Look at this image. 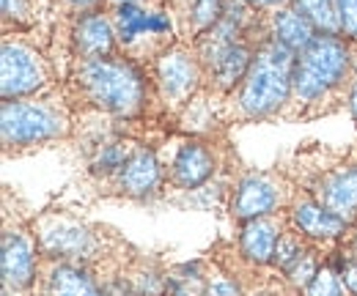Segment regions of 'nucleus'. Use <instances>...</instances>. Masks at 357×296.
I'll return each mask as SVG.
<instances>
[{"label": "nucleus", "mask_w": 357, "mask_h": 296, "mask_svg": "<svg viewBox=\"0 0 357 296\" xmlns=\"http://www.w3.org/2000/svg\"><path fill=\"white\" fill-rule=\"evenodd\" d=\"M72 85L91 107L113 116H137L146 104V77L124 58H91L80 61Z\"/></svg>", "instance_id": "f257e3e1"}, {"label": "nucleus", "mask_w": 357, "mask_h": 296, "mask_svg": "<svg viewBox=\"0 0 357 296\" xmlns=\"http://www.w3.org/2000/svg\"><path fill=\"white\" fill-rule=\"evenodd\" d=\"M294 66L297 52L267 36L259 44L253 66L239 85V110L245 118H267L275 116L283 104L291 102L294 91Z\"/></svg>", "instance_id": "f03ea898"}, {"label": "nucleus", "mask_w": 357, "mask_h": 296, "mask_svg": "<svg viewBox=\"0 0 357 296\" xmlns=\"http://www.w3.org/2000/svg\"><path fill=\"white\" fill-rule=\"evenodd\" d=\"M352 69V52L349 44L341 36H327L319 33L300 55L294 66V91L291 102L311 107L333 96L344 80L349 77Z\"/></svg>", "instance_id": "7ed1b4c3"}, {"label": "nucleus", "mask_w": 357, "mask_h": 296, "mask_svg": "<svg viewBox=\"0 0 357 296\" xmlns=\"http://www.w3.org/2000/svg\"><path fill=\"white\" fill-rule=\"evenodd\" d=\"M0 129L6 148H28L66 134V118L47 102L11 99L3 102Z\"/></svg>", "instance_id": "20e7f679"}, {"label": "nucleus", "mask_w": 357, "mask_h": 296, "mask_svg": "<svg viewBox=\"0 0 357 296\" xmlns=\"http://www.w3.org/2000/svg\"><path fill=\"white\" fill-rule=\"evenodd\" d=\"M291 203L289 192L283 189V181L269 173H248L231 198V217L239 222H250L259 217H269L280 206Z\"/></svg>", "instance_id": "39448f33"}, {"label": "nucleus", "mask_w": 357, "mask_h": 296, "mask_svg": "<svg viewBox=\"0 0 357 296\" xmlns=\"http://www.w3.org/2000/svg\"><path fill=\"white\" fill-rule=\"evenodd\" d=\"M36 244L42 255L52 260H86L96 250V236L89 225L75 222V219H63V217H52L36 233Z\"/></svg>", "instance_id": "423d86ee"}, {"label": "nucleus", "mask_w": 357, "mask_h": 296, "mask_svg": "<svg viewBox=\"0 0 357 296\" xmlns=\"http://www.w3.org/2000/svg\"><path fill=\"white\" fill-rule=\"evenodd\" d=\"M204 66L198 61V55H192L184 47H168L160 58H157V85L165 102L171 104H187L190 96L195 93V88L201 85Z\"/></svg>", "instance_id": "0eeeda50"}, {"label": "nucleus", "mask_w": 357, "mask_h": 296, "mask_svg": "<svg viewBox=\"0 0 357 296\" xmlns=\"http://www.w3.org/2000/svg\"><path fill=\"white\" fill-rule=\"evenodd\" d=\"M0 66H3V102L31 96V93H36L47 83L45 63H42L39 52H33L28 44H3Z\"/></svg>", "instance_id": "6e6552de"}, {"label": "nucleus", "mask_w": 357, "mask_h": 296, "mask_svg": "<svg viewBox=\"0 0 357 296\" xmlns=\"http://www.w3.org/2000/svg\"><path fill=\"white\" fill-rule=\"evenodd\" d=\"M308 195L352 225L357 219V162H344L324 170L311 184Z\"/></svg>", "instance_id": "1a4fd4ad"}, {"label": "nucleus", "mask_w": 357, "mask_h": 296, "mask_svg": "<svg viewBox=\"0 0 357 296\" xmlns=\"http://www.w3.org/2000/svg\"><path fill=\"white\" fill-rule=\"evenodd\" d=\"M116 39L121 47H135L140 39H162L171 36L174 22L165 8H151L143 3H127L113 11Z\"/></svg>", "instance_id": "9d476101"}, {"label": "nucleus", "mask_w": 357, "mask_h": 296, "mask_svg": "<svg viewBox=\"0 0 357 296\" xmlns=\"http://www.w3.org/2000/svg\"><path fill=\"white\" fill-rule=\"evenodd\" d=\"M0 272H3V286L14 291L31 288L36 272H39V258H36V239H31L22 231H3L0 239Z\"/></svg>", "instance_id": "9b49d317"}, {"label": "nucleus", "mask_w": 357, "mask_h": 296, "mask_svg": "<svg viewBox=\"0 0 357 296\" xmlns=\"http://www.w3.org/2000/svg\"><path fill=\"white\" fill-rule=\"evenodd\" d=\"M289 222L305 239H313V242H330V239H338V236H344L349 231V222L344 217H338L327 206H321L308 192L297 195L289 203Z\"/></svg>", "instance_id": "f8f14e48"}, {"label": "nucleus", "mask_w": 357, "mask_h": 296, "mask_svg": "<svg viewBox=\"0 0 357 296\" xmlns=\"http://www.w3.org/2000/svg\"><path fill=\"white\" fill-rule=\"evenodd\" d=\"M283 233H286V222L278 214L242 222L239 253L253 266H269L275 260V250H278V242Z\"/></svg>", "instance_id": "ddd939ff"}, {"label": "nucleus", "mask_w": 357, "mask_h": 296, "mask_svg": "<svg viewBox=\"0 0 357 296\" xmlns=\"http://www.w3.org/2000/svg\"><path fill=\"white\" fill-rule=\"evenodd\" d=\"M215 170H218L215 151L201 140H187L174 157L171 184L176 189H198L215 176Z\"/></svg>", "instance_id": "4468645a"}, {"label": "nucleus", "mask_w": 357, "mask_h": 296, "mask_svg": "<svg viewBox=\"0 0 357 296\" xmlns=\"http://www.w3.org/2000/svg\"><path fill=\"white\" fill-rule=\"evenodd\" d=\"M72 42H75V52L80 55V61L110 58L116 49V25L102 11L80 14L75 33H72Z\"/></svg>", "instance_id": "2eb2a0df"}, {"label": "nucleus", "mask_w": 357, "mask_h": 296, "mask_svg": "<svg viewBox=\"0 0 357 296\" xmlns=\"http://www.w3.org/2000/svg\"><path fill=\"white\" fill-rule=\"evenodd\" d=\"M162 181V170H160V162L154 157L151 148L146 146H135V151L130 154L127 165L121 168V173L116 176V184L124 195L130 198H149L157 192Z\"/></svg>", "instance_id": "dca6fc26"}, {"label": "nucleus", "mask_w": 357, "mask_h": 296, "mask_svg": "<svg viewBox=\"0 0 357 296\" xmlns=\"http://www.w3.org/2000/svg\"><path fill=\"white\" fill-rule=\"evenodd\" d=\"M256 49L250 42H236L231 44L225 52H220L215 58V63L206 69L212 75V83L218 85L220 91H231L236 85H242V80L248 77L250 66H253V58H256Z\"/></svg>", "instance_id": "f3484780"}, {"label": "nucleus", "mask_w": 357, "mask_h": 296, "mask_svg": "<svg viewBox=\"0 0 357 296\" xmlns=\"http://www.w3.org/2000/svg\"><path fill=\"white\" fill-rule=\"evenodd\" d=\"M47 296H105L83 263L58 260L47 274Z\"/></svg>", "instance_id": "a211bd4d"}, {"label": "nucleus", "mask_w": 357, "mask_h": 296, "mask_svg": "<svg viewBox=\"0 0 357 296\" xmlns=\"http://www.w3.org/2000/svg\"><path fill=\"white\" fill-rule=\"evenodd\" d=\"M272 31H269V36L272 39H278V42L283 44V47H289L291 52H303L308 44L319 36V31L313 28V22L308 17H303L297 8H280V11H275L272 14Z\"/></svg>", "instance_id": "6ab92c4d"}, {"label": "nucleus", "mask_w": 357, "mask_h": 296, "mask_svg": "<svg viewBox=\"0 0 357 296\" xmlns=\"http://www.w3.org/2000/svg\"><path fill=\"white\" fill-rule=\"evenodd\" d=\"M132 151L135 146L127 143V140H105L96 148L93 159H91V173L99 176V178H116L121 173V168L127 165Z\"/></svg>", "instance_id": "aec40b11"}, {"label": "nucleus", "mask_w": 357, "mask_h": 296, "mask_svg": "<svg viewBox=\"0 0 357 296\" xmlns=\"http://www.w3.org/2000/svg\"><path fill=\"white\" fill-rule=\"evenodd\" d=\"M209 277L201 263H184L165 277V296H204Z\"/></svg>", "instance_id": "412c9836"}, {"label": "nucleus", "mask_w": 357, "mask_h": 296, "mask_svg": "<svg viewBox=\"0 0 357 296\" xmlns=\"http://www.w3.org/2000/svg\"><path fill=\"white\" fill-rule=\"evenodd\" d=\"M291 8L308 17L319 33L341 36V20L335 11V0H291Z\"/></svg>", "instance_id": "4be33fe9"}, {"label": "nucleus", "mask_w": 357, "mask_h": 296, "mask_svg": "<svg viewBox=\"0 0 357 296\" xmlns=\"http://www.w3.org/2000/svg\"><path fill=\"white\" fill-rule=\"evenodd\" d=\"M308 253V244H305V236L297 231V228H286V233L280 236L278 242V250H275V266L278 269H291L303 255Z\"/></svg>", "instance_id": "5701e85b"}, {"label": "nucleus", "mask_w": 357, "mask_h": 296, "mask_svg": "<svg viewBox=\"0 0 357 296\" xmlns=\"http://www.w3.org/2000/svg\"><path fill=\"white\" fill-rule=\"evenodd\" d=\"M223 6L225 0H195V6H192V31L201 36V33H206L209 28H215L218 25V20L223 17Z\"/></svg>", "instance_id": "b1692460"}, {"label": "nucleus", "mask_w": 357, "mask_h": 296, "mask_svg": "<svg viewBox=\"0 0 357 296\" xmlns=\"http://www.w3.org/2000/svg\"><path fill=\"white\" fill-rule=\"evenodd\" d=\"M305 296H344L341 272H335L333 266H321L311 280V286L305 288Z\"/></svg>", "instance_id": "393cba45"}, {"label": "nucleus", "mask_w": 357, "mask_h": 296, "mask_svg": "<svg viewBox=\"0 0 357 296\" xmlns=\"http://www.w3.org/2000/svg\"><path fill=\"white\" fill-rule=\"evenodd\" d=\"M321 269V263H319V258H316V253L313 250H308V253L303 255L291 269H286V277H289V283L294 286V288H308L311 286V280L316 277V272Z\"/></svg>", "instance_id": "a878e982"}, {"label": "nucleus", "mask_w": 357, "mask_h": 296, "mask_svg": "<svg viewBox=\"0 0 357 296\" xmlns=\"http://www.w3.org/2000/svg\"><path fill=\"white\" fill-rule=\"evenodd\" d=\"M335 11L341 20V36H347V42H357V0H335Z\"/></svg>", "instance_id": "bb28decb"}, {"label": "nucleus", "mask_w": 357, "mask_h": 296, "mask_svg": "<svg viewBox=\"0 0 357 296\" xmlns=\"http://www.w3.org/2000/svg\"><path fill=\"white\" fill-rule=\"evenodd\" d=\"M204 296H242V288L228 274H212L209 283H206V294Z\"/></svg>", "instance_id": "cd10ccee"}, {"label": "nucleus", "mask_w": 357, "mask_h": 296, "mask_svg": "<svg viewBox=\"0 0 357 296\" xmlns=\"http://www.w3.org/2000/svg\"><path fill=\"white\" fill-rule=\"evenodd\" d=\"M341 280H344L347 291L357 296V255H349V258L344 260V266H341Z\"/></svg>", "instance_id": "c85d7f7f"}, {"label": "nucleus", "mask_w": 357, "mask_h": 296, "mask_svg": "<svg viewBox=\"0 0 357 296\" xmlns=\"http://www.w3.org/2000/svg\"><path fill=\"white\" fill-rule=\"evenodd\" d=\"M75 11H80V14H89V11H99L96 6L102 3V0H66Z\"/></svg>", "instance_id": "c756f323"}, {"label": "nucleus", "mask_w": 357, "mask_h": 296, "mask_svg": "<svg viewBox=\"0 0 357 296\" xmlns=\"http://www.w3.org/2000/svg\"><path fill=\"white\" fill-rule=\"evenodd\" d=\"M242 3H248L250 8H278V6H286L291 0H242Z\"/></svg>", "instance_id": "7c9ffc66"}, {"label": "nucleus", "mask_w": 357, "mask_h": 296, "mask_svg": "<svg viewBox=\"0 0 357 296\" xmlns=\"http://www.w3.org/2000/svg\"><path fill=\"white\" fill-rule=\"evenodd\" d=\"M349 110H352V118L357 124V80L352 83V91H349Z\"/></svg>", "instance_id": "2f4dec72"}, {"label": "nucleus", "mask_w": 357, "mask_h": 296, "mask_svg": "<svg viewBox=\"0 0 357 296\" xmlns=\"http://www.w3.org/2000/svg\"><path fill=\"white\" fill-rule=\"evenodd\" d=\"M105 296H135V294H130V291H124V288H113V291H107Z\"/></svg>", "instance_id": "473e14b6"}, {"label": "nucleus", "mask_w": 357, "mask_h": 296, "mask_svg": "<svg viewBox=\"0 0 357 296\" xmlns=\"http://www.w3.org/2000/svg\"><path fill=\"white\" fill-rule=\"evenodd\" d=\"M107 3H113V6L119 8V6H127V3H140V0H107Z\"/></svg>", "instance_id": "72a5a7b5"}, {"label": "nucleus", "mask_w": 357, "mask_h": 296, "mask_svg": "<svg viewBox=\"0 0 357 296\" xmlns=\"http://www.w3.org/2000/svg\"><path fill=\"white\" fill-rule=\"evenodd\" d=\"M176 3H181V6H190V11H192V6H195V0H176Z\"/></svg>", "instance_id": "f704fd0d"}, {"label": "nucleus", "mask_w": 357, "mask_h": 296, "mask_svg": "<svg viewBox=\"0 0 357 296\" xmlns=\"http://www.w3.org/2000/svg\"><path fill=\"white\" fill-rule=\"evenodd\" d=\"M355 255H357V228H355Z\"/></svg>", "instance_id": "c9c22d12"}]
</instances>
